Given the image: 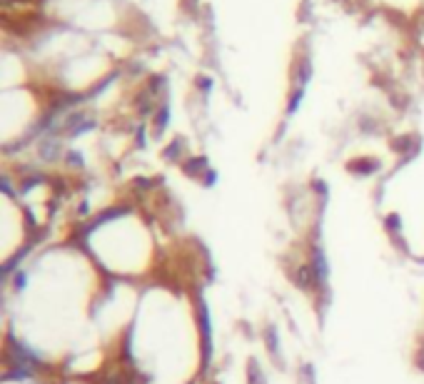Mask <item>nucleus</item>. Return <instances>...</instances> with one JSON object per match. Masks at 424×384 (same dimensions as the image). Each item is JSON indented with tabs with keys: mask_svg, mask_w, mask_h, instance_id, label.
Masks as SVG:
<instances>
[{
	"mask_svg": "<svg viewBox=\"0 0 424 384\" xmlns=\"http://www.w3.org/2000/svg\"><path fill=\"white\" fill-rule=\"evenodd\" d=\"M200 337H202V369H205L212 360V329L205 304H200Z\"/></svg>",
	"mask_w": 424,
	"mask_h": 384,
	"instance_id": "f257e3e1",
	"label": "nucleus"
},
{
	"mask_svg": "<svg viewBox=\"0 0 424 384\" xmlns=\"http://www.w3.org/2000/svg\"><path fill=\"white\" fill-rule=\"evenodd\" d=\"M292 282L299 287V290H304V292H315L317 287H320V282H317V277H315V270H312L310 264L297 267V272L292 275Z\"/></svg>",
	"mask_w": 424,
	"mask_h": 384,
	"instance_id": "f03ea898",
	"label": "nucleus"
},
{
	"mask_svg": "<svg viewBox=\"0 0 424 384\" xmlns=\"http://www.w3.org/2000/svg\"><path fill=\"white\" fill-rule=\"evenodd\" d=\"M347 167H350L355 175H372V172L377 170L379 165L374 160H355V162H350Z\"/></svg>",
	"mask_w": 424,
	"mask_h": 384,
	"instance_id": "7ed1b4c3",
	"label": "nucleus"
},
{
	"mask_svg": "<svg viewBox=\"0 0 424 384\" xmlns=\"http://www.w3.org/2000/svg\"><path fill=\"white\" fill-rule=\"evenodd\" d=\"M202 167H205V160H200V157H192V160L185 162L183 170L188 172L190 178H200L202 172H205V170H202Z\"/></svg>",
	"mask_w": 424,
	"mask_h": 384,
	"instance_id": "20e7f679",
	"label": "nucleus"
},
{
	"mask_svg": "<svg viewBox=\"0 0 424 384\" xmlns=\"http://www.w3.org/2000/svg\"><path fill=\"white\" fill-rule=\"evenodd\" d=\"M247 382H250V384H264L262 372L257 369V362H255V360H250V364H247Z\"/></svg>",
	"mask_w": 424,
	"mask_h": 384,
	"instance_id": "39448f33",
	"label": "nucleus"
},
{
	"mask_svg": "<svg viewBox=\"0 0 424 384\" xmlns=\"http://www.w3.org/2000/svg\"><path fill=\"white\" fill-rule=\"evenodd\" d=\"M264 342H267L269 352H272V355H277V350H280V342H277L275 327H267V329H264Z\"/></svg>",
	"mask_w": 424,
	"mask_h": 384,
	"instance_id": "423d86ee",
	"label": "nucleus"
},
{
	"mask_svg": "<svg viewBox=\"0 0 424 384\" xmlns=\"http://www.w3.org/2000/svg\"><path fill=\"white\" fill-rule=\"evenodd\" d=\"M25 285H28V275H25V272H17V275H15V290H23Z\"/></svg>",
	"mask_w": 424,
	"mask_h": 384,
	"instance_id": "0eeeda50",
	"label": "nucleus"
}]
</instances>
